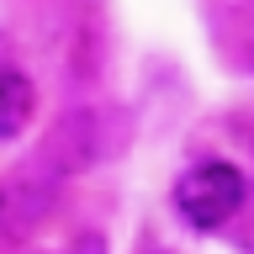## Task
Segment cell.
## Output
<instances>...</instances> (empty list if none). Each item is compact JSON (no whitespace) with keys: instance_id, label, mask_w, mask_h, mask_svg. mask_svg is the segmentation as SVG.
<instances>
[{"instance_id":"6da1fadb","label":"cell","mask_w":254,"mask_h":254,"mask_svg":"<svg viewBox=\"0 0 254 254\" xmlns=\"http://www.w3.org/2000/svg\"><path fill=\"white\" fill-rule=\"evenodd\" d=\"M132 148V117L111 101H85V106L64 111V122L53 127V175H79V170H101Z\"/></svg>"},{"instance_id":"7a4b0ae2","label":"cell","mask_w":254,"mask_h":254,"mask_svg":"<svg viewBox=\"0 0 254 254\" xmlns=\"http://www.w3.org/2000/svg\"><path fill=\"white\" fill-rule=\"evenodd\" d=\"M170 206H175V217L186 222L190 233H222L249 206V180L228 159H196V164H186V170L175 175Z\"/></svg>"},{"instance_id":"3957f363","label":"cell","mask_w":254,"mask_h":254,"mask_svg":"<svg viewBox=\"0 0 254 254\" xmlns=\"http://www.w3.org/2000/svg\"><path fill=\"white\" fill-rule=\"evenodd\" d=\"M53 175H43L37 164H21L16 175L0 180V249H21L37 238L48 217H53Z\"/></svg>"},{"instance_id":"277c9868","label":"cell","mask_w":254,"mask_h":254,"mask_svg":"<svg viewBox=\"0 0 254 254\" xmlns=\"http://www.w3.org/2000/svg\"><path fill=\"white\" fill-rule=\"evenodd\" d=\"M37 117V85L27 69L0 64V143H16Z\"/></svg>"},{"instance_id":"5b68a950","label":"cell","mask_w":254,"mask_h":254,"mask_svg":"<svg viewBox=\"0 0 254 254\" xmlns=\"http://www.w3.org/2000/svg\"><path fill=\"white\" fill-rule=\"evenodd\" d=\"M238 249H244V254H254V233H244V238H238Z\"/></svg>"}]
</instances>
